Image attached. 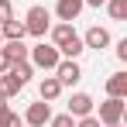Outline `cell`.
Returning <instances> with one entry per match:
<instances>
[{
	"instance_id": "277c9868",
	"label": "cell",
	"mask_w": 127,
	"mask_h": 127,
	"mask_svg": "<svg viewBox=\"0 0 127 127\" xmlns=\"http://www.w3.org/2000/svg\"><path fill=\"white\" fill-rule=\"evenodd\" d=\"M124 110H127V100H120V96H106L103 103H100L96 120H100L103 127H110V124H124Z\"/></svg>"
},
{
	"instance_id": "e0dca14e",
	"label": "cell",
	"mask_w": 127,
	"mask_h": 127,
	"mask_svg": "<svg viewBox=\"0 0 127 127\" xmlns=\"http://www.w3.org/2000/svg\"><path fill=\"white\" fill-rule=\"evenodd\" d=\"M0 127H24V117H17L14 110H3L0 113Z\"/></svg>"
},
{
	"instance_id": "30bf717a",
	"label": "cell",
	"mask_w": 127,
	"mask_h": 127,
	"mask_svg": "<svg viewBox=\"0 0 127 127\" xmlns=\"http://www.w3.org/2000/svg\"><path fill=\"white\" fill-rule=\"evenodd\" d=\"M21 89H24V83L17 79V76H14V72H10V69H7V72H0V96L14 100V96H17Z\"/></svg>"
},
{
	"instance_id": "4fadbf2b",
	"label": "cell",
	"mask_w": 127,
	"mask_h": 127,
	"mask_svg": "<svg viewBox=\"0 0 127 127\" xmlns=\"http://www.w3.org/2000/svg\"><path fill=\"white\" fill-rule=\"evenodd\" d=\"M106 96H120L127 100V72H113L106 79Z\"/></svg>"
},
{
	"instance_id": "cb8c5ba5",
	"label": "cell",
	"mask_w": 127,
	"mask_h": 127,
	"mask_svg": "<svg viewBox=\"0 0 127 127\" xmlns=\"http://www.w3.org/2000/svg\"><path fill=\"white\" fill-rule=\"evenodd\" d=\"M3 110H10V106H7V96H0V113H3Z\"/></svg>"
},
{
	"instance_id": "7402d4cb",
	"label": "cell",
	"mask_w": 127,
	"mask_h": 127,
	"mask_svg": "<svg viewBox=\"0 0 127 127\" xmlns=\"http://www.w3.org/2000/svg\"><path fill=\"white\" fill-rule=\"evenodd\" d=\"M7 69H10V59H7V55H3V48H0V72H7Z\"/></svg>"
},
{
	"instance_id": "d6986e66",
	"label": "cell",
	"mask_w": 127,
	"mask_h": 127,
	"mask_svg": "<svg viewBox=\"0 0 127 127\" xmlns=\"http://www.w3.org/2000/svg\"><path fill=\"white\" fill-rule=\"evenodd\" d=\"M10 17H14V3H10V0H0V24L10 21Z\"/></svg>"
},
{
	"instance_id": "d4e9b609",
	"label": "cell",
	"mask_w": 127,
	"mask_h": 127,
	"mask_svg": "<svg viewBox=\"0 0 127 127\" xmlns=\"http://www.w3.org/2000/svg\"><path fill=\"white\" fill-rule=\"evenodd\" d=\"M110 127H124V124H110Z\"/></svg>"
},
{
	"instance_id": "ffe728a7",
	"label": "cell",
	"mask_w": 127,
	"mask_h": 127,
	"mask_svg": "<svg viewBox=\"0 0 127 127\" xmlns=\"http://www.w3.org/2000/svg\"><path fill=\"white\" fill-rule=\"evenodd\" d=\"M76 127H103V124L96 120V113H86V117H79V120H76Z\"/></svg>"
},
{
	"instance_id": "7c38bea8",
	"label": "cell",
	"mask_w": 127,
	"mask_h": 127,
	"mask_svg": "<svg viewBox=\"0 0 127 127\" xmlns=\"http://www.w3.org/2000/svg\"><path fill=\"white\" fill-rule=\"evenodd\" d=\"M0 34H3V41H24V21H17V17H10V21L0 24Z\"/></svg>"
},
{
	"instance_id": "8992f818",
	"label": "cell",
	"mask_w": 127,
	"mask_h": 127,
	"mask_svg": "<svg viewBox=\"0 0 127 127\" xmlns=\"http://www.w3.org/2000/svg\"><path fill=\"white\" fill-rule=\"evenodd\" d=\"M48 120H52V103H45V100L31 103L28 113H24V124H31V127H45Z\"/></svg>"
},
{
	"instance_id": "7a4b0ae2",
	"label": "cell",
	"mask_w": 127,
	"mask_h": 127,
	"mask_svg": "<svg viewBox=\"0 0 127 127\" xmlns=\"http://www.w3.org/2000/svg\"><path fill=\"white\" fill-rule=\"evenodd\" d=\"M48 28H52V10L41 7V3H34V7L24 14V31H28L31 38H45Z\"/></svg>"
},
{
	"instance_id": "52a82bcc",
	"label": "cell",
	"mask_w": 127,
	"mask_h": 127,
	"mask_svg": "<svg viewBox=\"0 0 127 127\" xmlns=\"http://www.w3.org/2000/svg\"><path fill=\"white\" fill-rule=\"evenodd\" d=\"M79 38H83L86 48H96V52H100V48H106V45H110V31H106V28H100V24H93V28H86V34H79Z\"/></svg>"
},
{
	"instance_id": "8fae6325",
	"label": "cell",
	"mask_w": 127,
	"mask_h": 127,
	"mask_svg": "<svg viewBox=\"0 0 127 127\" xmlns=\"http://www.w3.org/2000/svg\"><path fill=\"white\" fill-rule=\"evenodd\" d=\"M59 93H62V83H59L55 76H45L41 83H38V96H41L45 103H55V100H59Z\"/></svg>"
},
{
	"instance_id": "9a60e30c",
	"label": "cell",
	"mask_w": 127,
	"mask_h": 127,
	"mask_svg": "<svg viewBox=\"0 0 127 127\" xmlns=\"http://www.w3.org/2000/svg\"><path fill=\"white\" fill-rule=\"evenodd\" d=\"M10 72H14V76H17V79H21V83L28 86V79L34 76V65L28 62V59H24V62H10Z\"/></svg>"
},
{
	"instance_id": "3957f363",
	"label": "cell",
	"mask_w": 127,
	"mask_h": 127,
	"mask_svg": "<svg viewBox=\"0 0 127 127\" xmlns=\"http://www.w3.org/2000/svg\"><path fill=\"white\" fill-rule=\"evenodd\" d=\"M59 59H62L59 48H55V45H45V38L34 45V48H28V62L34 65V69H45V72H52V69L59 65Z\"/></svg>"
},
{
	"instance_id": "ac0fdd59",
	"label": "cell",
	"mask_w": 127,
	"mask_h": 127,
	"mask_svg": "<svg viewBox=\"0 0 127 127\" xmlns=\"http://www.w3.org/2000/svg\"><path fill=\"white\" fill-rule=\"evenodd\" d=\"M48 127H76V117L72 113H52Z\"/></svg>"
},
{
	"instance_id": "5bb4252c",
	"label": "cell",
	"mask_w": 127,
	"mask_h": 127,
	"mask_svg": "<svg viewBox=\"0 0 127 127\" xmlns=\"http://www.w3.org/2000/svg\"><path fill=\"white\" fill-rule=\"evenodd\" d=\"M0 48H3V55H7L10 62H24V59H28V45L24 41H3Z\"/></svg>"
},
{
	"instance_id": "484cf974",
	"label": "cell",
	"mask_w": 127,
	"mask_h": 127,
	"mask_svg": "<svg viewBox=\"0 0 127 127\" xmlns=\"http://www.w3.org/2000/svg\"><path fill=\"white\" fill-rule=\"evenodd\" d=\"M0 45H3V34H0Z\"/></svg>"
},
{
	"instance_id": "5b68a950",
	"label": "cell",
	"mask_w": 127,
	"mask_h": 127,
	"mask_svg": "<svg viewBox=\"0 0 127 127\" xmlns=\"http://www.w3.org/2000/svg\"><path fill=\"white\" fill-rule=\"evenodd\" d=\"M52 72H55V79L62 83V89H65V86H76L79 79H83V69H79L76 59H59V65H55Z\"/></svg>"
},
{
	"instance_id": "2e32d148",
	"label": "cell",
	"mask_w": 127,
	"mask_h": 127,
	"mask_svg": "<svg viewBox=\"0 0 127 127\" xmlns=\"http://www.w3.org/2000/svg\"><path fill=\"white\" fill-rule=\"evenodd\" d=\"M106 10L113 21H127V0H106Z\"/></svg>"
},
{
	"instance_id": "ba28073f",
	"label": "cell",
	"mask_w": 127,
	"mask_h": 127,
	"mask_svg": "<svg viewBox=\"0 0 127 127\" xmlns=\"http://www.w3.org/2000/svg\"><path fill=\"white\" fill-rule=\"evenodd\" d=\"M93 96H89V93H72V100H69V110H65V113H72V117H76V120H79V117H86V113H93Z\"/></svg>"
},
{
	"instance_id": "603a6c76",
	"label": "cell",
	"mask_w": 127,
	"mask_h": 127,
	"mask_svg": "<svg viewBox=\"0 0 127 127\" xmlns=\"http://www.w3.org/2000/svg\"><path fill=\"white\" fill-rule=\"evenodd\" d=\"M83 3H86V7H103L106 0H83Z\"/></svg>"
},
{
	"instance_id": "9c48e42d",
	"label": "cell",
	"mask_w": 127,
	"mask_h": 127,
	"mask_svg": "<svg viewBox=\"0 0 127 127\" xmlns=\"http://www.w3.org/2000/svg\"><path fill=\"white\" fill-rule=\"evenodd\" d=\"M83 0H59V3H55V17H59V21H76V17H79V14H83Z\"/></svg>"
},
{
	"instance_id": "6da1fadb",
	"label": "cell",
	"mask_w": 127,
	"mask_h": 127,
	"mask_svg": "<svg viewBox=\"0 0 127 127\" xmlns=\"http://www.w3.org/2000/svg\"><path fill=\"white\" fill-rule=\"evenodd\" d=\"M48 34H52V45L59 48V55L62 59H79L86 52V45H83V38L76 34V28L69 21H59V24H52L48 28Z\"/></svg>"
},
{
	"instance_id": "44dd1931",
	"label": "cell",
	"mask_w": 127,
	"mask_h": 127,
	"mask_svg": "<svg viewBox=\"0 0 127 127\" xmlns=\"http://www.w3.org/2000/svg\"><path fill=\"white\" fill-rule=\"evenodd\" d=\"M117 59H120V62H127V38H120V41H117Z\"/></svg>"
}]
</instances>
